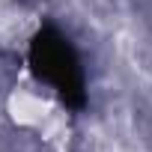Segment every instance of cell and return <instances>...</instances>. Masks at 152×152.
I'll list each match as a JSON object with an SVG mask.
<instances>
[{
    "mask_svg": "<svg viewBox=\"0 0 152 152\" xmlns=\"http://www.w3.org/2000/svg\"><path fill=\"white\" fill-rule=\"evenodd\" d=\"M24 66L30 72V78L45 87L57 104L69 113H84L90 107V78L84 57L75 45V39L51 18H45L24 51Z\"/></svg>",
    "mask_w": 152,
    "mask_h": 152,
    "instance_id": "6da1fadb",
    "label": "cell"
}]
</instances>
